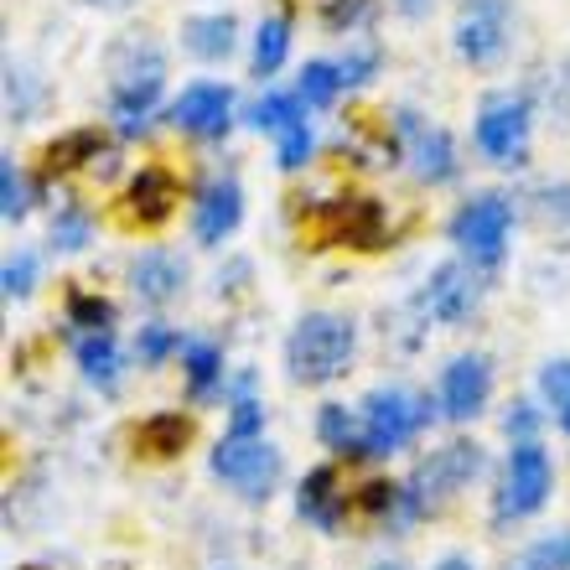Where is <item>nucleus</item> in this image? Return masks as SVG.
Masks as SVG:
<instances>
[{
    "instance_id": "obj_1",
    "label": "nucleus",
    "mask_w": 570,
    "mask_h": 570,
    "mask_svg": "<svg viewBox=\"0 0 570 570\" xmlns=\"http://www.w3.org/2000/svg\"><path fill=\"white\" fill-rule=\"evenodd\" d=\"M166 83V58L156 52V42L130 37L109 52V109L120 120V136H140L150 120V109L161 99Z\"/></svg>"
},
{
    "instance_id": "obj_2",
    "label": "nucleus",
    "mask_w": 570,
    "mask_h": 570,
    "mask_svg": "<svg viewBox=\"0 0 570 570\" xmlns=\"http://www.w3.org/2000/svg\"><path fill=\"white\" fill-rule=\"evenodd\" d=\"M358 347V327L337 312H306L296 322V332L285 337V368L296 384H332L347 374Z\"/></svg>"
},
{
    "instance_id": "obj_3",
    "label": "nucleus",
    "mask_w": 570,
    "mask_h": 570,
    "mask_svg": "<svg viewBox=\"0 0 570 570\" xmlns=\"http://www.w3.org/2000/svg\"><path fill=\"white\" fill-rule=\"evenodd\" d=\"M478 472H482V446L478 441H446V446L431 451V456L410 472V482L400 488V509L405 513H435L441 503H451V498L462 493Z\"/></svg>"
},
{
    "instance_id": "obj_4",
    "label": "nucleus",
    "mask_w": 570,
    "mask_h": 570,
    "mask_svg": "<svg viewBox=\"0 0 570 570\" xmlns=\"http://www.w3.org/2000/svg\"><path fill=\"white\" fill-rule=\"evenodd\" d=\"M208 466H213V478L228 482L239 498L265 503L275 478H281V451H275L265 435H224V441L213 446Z\"/></svg>"
},
{
    "instance_id": "obj_5",
    "label": "nucleus",
    "mask_w": 570,
    "mask_h": 570,
    "mask_svg": "<svg viewBox=\"0 0 570 570\" xmlns=\"http://www.w3.org/2000/svg\"><path fill=\"white\" fill-rule=\"evenodd\" d=\"M363 421V456H390V451L410 446L431 421V405L405 390H374L358 410Z\"/></svg>"
},
{
    "instance_id": "obj_6",
    "label": "nucleus",
    "mask_w": 570,
    "mask_h": 570,
    "mask_svg": "<svg viewBox=\"0 0 570 570\" xmlns=\"http://www.w3.org/2000/svg\"><path fill=\"white\" fill-rule=\"evenodd\" d=\"M556 488V466H550V451L540 441H519L509 451V466H503V488H498L493 519L498 524H513V519H529V513L544 509V498Z\"/></svg>"
},
{
    "instance_id": "obj_7",
    "label": "nucleus",
    "mask_w": 570,
    "mask_h": 570,
    "mask_svg": "<svg viewBox=\"0 0 570 570\" xmlns=\"http://www.w3.org/2000/svg\"><path fill=\"white\" fill-rule=\"evenodd\" d=\"M509 228H513V208L509 197H472L456 218H451V244L462 249L472 265H498L503 259V244H509Z\"/></svg>"
},
{
    "instance_id": "obj_8",
    "label": "nucleus",
    "mask_w": 570,
    "mask_h": 570,
    "mask_svg": "<svg viewBox=\"0 0 570 570\" xmlns=\"http://www.w3.org/2000/svg\"><path fill=\"white\" fill-rule=\"evenodd\" d=\"M513 0H462L456 16V58L472 68H493L509 52Z\"/></svg>"
},
{
    "instance_id": "obj_9",
    "label": "nucleus",
    "mask_w": 570,
    "mask_h": 570,
    "mask_svg": "<svg viewBox=\"0 0 570 570\" xmlns=\"http://www.w3.org/2000/svg\"><path fill=\"white\" fill-rule=\"evenodd\" d=\"M249 125L275 140V161H281L285 171H301V166H306V156H312V125H306V99H301V94H265V99L249 109Z\"/></svg>"
},
{
    "instance_id": "obj_10",
    "label": "nucleus",
    "mask_w": 570,
    "mask_h": 570,
    "mask_svg": "<svg viewBox=\"0 0 570 570\" xmlns=\"http://www.w3.org/2000/svg\"><path fill=\"white\" fill-rule=\"evenodd\" d=\"M478 150L498 166H519L529 156V99L498 94L478 115Z\"/></svg>"
},
{
    "instance_id": "obj_11",
    "label": "nucleus",
    "mask_w": 570,
    "mask_h": 570,
    "mask_svg": "<svg viewBox=\"0 0 570 570\" xmlns=\"http://www.w3.org/2000/svg\"><path fill=\"white\" fill-rule=\"evenodd\" d=\"M171 125L193 140H224L234 125V94L224 83H193L171 99Z\"/></svg>"
},
{
    "instance_id": "obj_12",
    "label": "nucleus",
    "mask_w": 570,
    "mask_h": 570,
    "mask_svg": "<svg viewBox=\"0 0 570 570\" xmlns=\"http://www.w3.org/2000/svg\"><path fill=\"white\" fill-rule=\"evenodd\" d=\"M316 239L327 244H353V249H379L384 239V213L368 197H337L316 213Z\"/></svg>"
},
{
    "instance_id": "obj_13",
    "label": "nucleus",
    "mask_w": 570,
    "mask_h": 570,
    "mask_svg": "<svg viewBox=\"0 0 570 570\" xmlns=\"http://www.w3.org/2000/svg\"><path fill=\"white\" fill-rule=\"evenodd\" d=\"M177 203H181L177 177H171L166 166H140L120 197V218L125 224H140V228H156L177 213Z\"/></svg>"
},
{
    "instance_id": "obj_14",
    "label": "nucleus",
    "mask_w": 570,
    "mask_h": 570,
    "mask_svg": "<svg viewBox=\"0 0 570 570\" xmlns=\"http://www.w3.org/2000/svg\"><path fill=\"white\" fill-rule=\"evenodd\" d=\"M488 394H493V368L482 353H462L446 363V374H441V415L446 421H472L488 405Z\"/></svg>"
},
{
    "instance_id": "obj_15",
    "label": "nucleus",
    "mask_w": 570,
    "mask_h": 570,
    "mask_svg": "<svg viewBox=\"0 0 570 570\" xmlns=\"http://www.w3.org/2000/svg\"><path fill=\"white\" fill-rule=\"evenodd\" d=\"M400 136H405V156L421 181H451L456 177V146L441 125H425L421 115H400Z\"/></svg>"
},
{
    "instance_id": "obj_16",
    "label": "nucleus",
    "mask_w": 570,
    "mask_h": 570,
    "mask_svg": "<svg viewBox=\"0 0 570 570\" xmlns=\"http://www.w3.org/2000/svg\"><path fill=\"white\" fill-rule=\"evenodd\" d=\"M244 218V193L234 177H213L193 203V234L197 244H224Z\"/></svg>"
},
{
    "instance_id": "obj_17",
    "label": "nucleus",
    "mask_w": 570,
    "mask_h": 570,
    "mask_svg": "<svg viewBox=\"0 0 570 570\" xmlns=\"http://www.w3.org/2000/svg\"><path fill=\"white\" fill-rule=\"evenodd\" d=\"M478 275L466 271V265H441V271L425 281V312L435 316V322H446V327H456V322H466V316L478 312Z\"/></svg>"
},
{
    "instance_id": "obj_18",
    "label": "nucleus",
    "mask_w": 570,
    "mask_h": 570,
    "mask_svg": "<svg viewBox=\"0 0 570 570\" xmlns=\"http://www.w3.org/2000/svg\"><path fill=\"white\" fill-rule=\"evenodd\" d=\"M181 285H187V265H181L171 249H140L130 259V291L150 306H166V301L181 296Z\"/></svg>"
},
{
    "instance_id": "obj_19",
    "label": "nucleus",
    "mask_w": 570,
    "mask_h": 570,
    "mask_svg": "<svg viewBox=\"0 0 570 570\" xmlns=\"http://www.w3.org/2000/svg\"><path fill=\"white\" fill-rule=\"evenodd\" d=\"M296 509H301V519H306V524L327 529V534H332L337 524H343L347 493L337 488V472H332V466H316V472H306V478H301Z\"/></svg>"
},
{
    "instance_id": "obj_20",
    "label": "nucleus",
    "mask_w": 570,
    "mask_h": 570,
    "mask_svg": "<svg viewBox=\"0 0 570 570\" xmlns=\"http://www.w3.org/2000/svg\"><path fill=\"white\" fill-rule=\"evenodd\" d=\"M234 42H239V21L228 11H203V16H187V21H181V47L203 62L228 58Z\"/></svg>"
},
{
    "instance_id": "obj_21",
    "label": "nucleus",
    "mask_w": 570,
    "mask_h": 570,
    "mask_svg": "<svg viewBox=\"0 0 570 570\" xmlns=\"http://www.w3.org/2000/svg\"><path fill=\"white\" fill-rule=\"evenodd\" d=\"M73 353H78V368H83L89 384L115 390V379H120V347H115V332H83Z\"/></svg>"
},
{
    "instance_id": "obj_22",
    "label": "nucleus",
    "mask_w": 570,
    "mask_h": 570,
    "mask_svg": "<svg viewBox=\"0 0 570 570\" xmlns=\"http://www.w3.org/2000/svg\"><path fill=\"white\" fill-rule=\"evenodd\" d=\"M285 52H291V16L275 11L259 21L255 31V52H249V68H255V78H275L281 73Z\"/></svg>"
},
{
    "instance_id": "obj_23",
    "label": "nucleus",
    "mask_w": 570,
    "mask_h": 570,
    "mask_svg": "<svg viewBox=\"0 0 570 570\" xmlns=\"http://www.w3.org/2000/svg\"><path fill=\"white\" fill-rule=\"evenodd\" d=\"M187 435H193V425L166 410V415H150V421H140L136 446H140V456H156V462H166V456H177V451L187 446Z\"/></svg>"
},
{
    "instance_id": "obj_24",
    "label": "nucleus",
    "mask_w": 570,
    "mask_h": 570,
    "mask_svg": "<svg viewBox=\"0 0 570 570\" xmlns=\"http://www.w3.org/2000/svg\"><path fill=\"white\" fill-rule=\"evenodd\" d=\"M181 368H187L193 400H213V390L224 384V353L213 343H181Z\"/></svg>"
},
{
    "instance_id": "obj_25",
    "label": "nucleus",
    "mask_w": 570,
    "mask_h": 570,
    "mask_svg": "<svg viewBox=\"0 0 570 570\" xmlns=\"http://www.w3.org/2000/svg\"><path fill=\"white\" fill-rule=\"evenodd\" d=\"M316 435H322L332 451H343V456H363V421H353L347 405H322Z\"/></svg>"
},
{
    "instance_id": "obj_26",
    "label": "nucleus",
    "mask_w": 570,
    "mask_h": 570,
    "mask_svg": "<svg viewBox=\"0 0 570 570\" xmlns=\"http://www.w3.org/2000/svg\"><path fill=\"white\" fill-rule=\"evenodd\" d=\"M540 394H544V410L550 421L570 435V358H550L540 368Z\"/></svg>"
},
{
    "instance_id": "obj_27",
    "label": "nucleus",
    "mask_w": 570,
    "mask_h": 570,
    "mask_svg": "<svg viewBox=\"0 0 570 570\" xmlns=\"http://www.w3.org/2000/svg\"><path fill=\"white\" fill-rule=\"evenodd\" d=\"M296 94L306 99V109H327L332 99L343 94V68H337V62H306Z\"/></svg>"
},
{
    "instance_id": "obj_28",
    "label": "nucleus",
    "mask_w": 570,
    "mask_h": 570,
    "mask_svg": "<svg viewBox=\"0 0 570 570\" xmlns=\"http://www.w3.org/2000/svg\"><path fill=\"white\" fill-rule=\"evenodd\" d=\"M99 150H105L99 130H73V136H62V140H52V146H47V166H52V171H68V166L99 161Z\"/></svg>"
},
{
    "instance_id": "obj_29",
    "label": "nucleus",
    "mask_w": 570,
    "mask_h": 570,
    "mask_svg": "<svg viewBox=\"0 0 570 570\" xmlns=\"http://www.w3.org/2000/svg\"><path fill=\"white\" fill-rule=\"evenodd\" d=\"M509 570H570V529H560V534H544V540H534L524 550V556L513 560Z\"/></svg>"
},
{
    "instance_id": "obj_30",
    "label": "nucleus",
    "mask_w": 570,
    "mask_h": 570,
    "mask_svg": "<svg viewBox=\"0 0 570 570\" xmlns=\"http://www.w3.org/2000/svg\"><path fill=\"white\" fill-rule=\"evenodd\" d=\"M89 239H94L89 213L78 208V203H62L58 218H52V244L58 249H89Z\"/></svg>"
},
{
    "instance_id": "obj_31",
    "label": "nucleus",
    "mask_w": 570,
    "mask_h": 570,
    "mask_svg": "<svg viewBox=\"0 0 570 570\" xmlns=\"http://www.w3.org/2000/svg\"><path fill=\"white\" fill-rule=\"evenodd\" d=\"M27 208H31V187H27V177L16 171L11 156H6V161H0V213H6V224H21Z\"/></svg>"
},
{
    "instance_id": "obj_32",
    "label": "nucleus",
    "mask_w": 570,
    "mask_h": 570,
    "mask_svg": "<svg viewBox=\"0 0 570 570\" xmlns=\"http://www.w3.org/2000/svg\"><path fill=\"white\" fill-rule=\"evenodd\" d=\"M68 322L83 332H109V322H115V306H109L105 296H83L78 291L73 301H68Z\"/></svg>"
},
{
    "instance_id": "obj_33",
    "label": "nucleus",
    "mask_w": 570,
    "mask_h": 570,
    "mask_svg": "<svg viewBox=\"0 0 570 570\" xmlns=\"http://www.w3.org/2000/svg\"><path fill=\"white\" fill-rule=\"evenodd\" d=\"M136 353L146 363H161L166 353H181V337L166 322H150V327H140V343H136Z\"/></svg>"
},
{
    "instance_id": "obj_34",
    "label": "nucleus",
    "mask_w": 570,
    "mask_h": 570,
    "mask_svg": "<svg viewBox=\"0 0 570 570\" xmlns=\"http://www.w3.org/2000/svg\"><path fill=\"white\" fill-rule=\"evenodd\" d=\"M337 68H343V89H358V83H368V78H374V68H379V47H374V42L353 47V52H347V58L337 62Z\"/></svg>"
},
{
    "instance_id": "obj_35",
    "label": "nucleus",
    "mask_w": 570,
    "mask_h": 570,
    "mask_svg": "<svg viewBox=\"0 0 570 570\" xmlns=\"http://www.w3.org/2000/svg\"><path fill=\"white\" fill-rule=\"evenodd\" d=\"M368 6H374V0H322V21H327L332 31H347L368 16Z\"/></svg>"
},
{
    "instance_id": "obj_36",
    "label": "nucleus",
    "mask_w": 570,
    "mask_h": 570,
    "mask_svg": "<svg viewBox=\"0 0 570 570\" xmlns=\"http://www.w3.org/2000/svg\"><path fill=\"white\" fill-rule=\"evenodd\" d=\"M31 281H37V259H31V255L6 259V296H11V301H27L31 296Z\"/></svg>"
},
{
    "instance_id": "obj_37",
    "label": "nucleus",
    "mask_w": 570,
    "mask_h": 570,
    "mask_svg": "<svg viewBox=\"0 0 570 570\" xmlns=\"http://www.w3.org/2000/svg\"><path fill=\"white\" fill-rule=\"evenodd\" d=\"M358 509L363 513H394L400 509V488H394V482H368V488H358Z\"/></svg>"
},
{
    "instance_id": "obj_38",
    "label": "nucleus",
    "mask_w": 570,
    "mask_h": 570,
    "mask_svg": "<svg viewBox=\"0 0 570 570\" xmlns=\"http://www.w3.org/2000/svg\"><path fill=\"white\" fill-rule=\"evenodd\" d=\"M259 425H265V410H259L255 400H239V405H234V425H228V435H259Z\"/></svg>"
},
{
    "instance_id": "obj_39",
    "label": "nucleus",
    "mask_w": 570,
    "mask_h": 570,
    "mask_svg": "<svg viewBox=\"0 0 570 570\" xmlns=\"http://www.w3.org/2000/svg\"><path fill=\"white\" fill-rule=\"evenodd\" d=\"M534 410L529 405H513V415H509V435H519V441H534Z\"/></svg>"
},
{
    "instance_id": "obj_40",
    "label": "nucleus",
    "mask_w": 570,
    "mask_h": 570,
    "mask_svg": "<svg viewBox=\"0 0 570 570\" xmlns=\"http://www.w3.org/2000/svg\"><path fill=\"white\" fill-rule=\"evenodd\" d=\"M394 11L400 16H425L431 11V0H394Z\"/></svg>"
},
{
    "instance_id": "obj_41",
    "label": "nucleus",
    "mask_w": 570,
    "mask_h": 570,
    "mask_svg": "<svg viewBox=\"0 0 570 570\" xmlns=\"http://www.w3.org/2000/svg\"><path fill=\"white\" fill-rule=\"evenodd\" d=\"M435 570H478V566H472V560H466V556H446V560H441V566H435Z\"/></svg>"
},
{
    "instance_id": "obj_42",
    "label": "nucleus",
    "mask_w": 570,
    "mask_h": 570,
    "mask_svg": "<svg viewBox=\"0 0 570 570\" xmlns=\"http://www.w3.org/2000/svg\"><path fill=\"white\" fill-rule=\"evenodd\" d=\"M83 6H99V11H125V6H136V0H83Z\"/></svg>"
},
{
    "instance_id": "obj_43",
    "label": "nucleus",
    "mask_w": 570,
    "mask_h": 570,
    "mask_svg": "<svg viewBox=\"0 0 570 570\" xmlns=\"http://www.w3.org/2000/svg\"><path fill=\"white\" fill-rule=\"evenodd\" d=\"M379 570H400V566H379Z\"/></svg>"
}]
</instances>
